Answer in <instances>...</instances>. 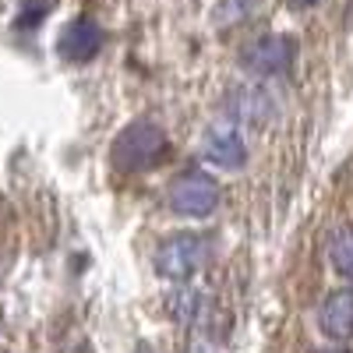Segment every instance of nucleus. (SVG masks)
I'll use <instances>...</instances> for the list:
<instances>
[{
    "label": "nucleus",
    "instance_id": "obj_1",
    "mask_svg": "<svg viewBox=\"0 0 353 353\" xmlns=\"http://www.w3.org/2000/svg\"><path fill=\"white\" fill-rule=\"evenodd\" d=\"M166 145H170L166 131L156 121H131L121 134H117L110 159L124 173H141V170H152L166 156Z\"/></svg>",
    "mask_w": 353,
    "mask_h": 353
},
{
    "label": "nucleus",
    "instance_id": "obj_2",
    "mask_svg": "<svg viewBox=\"0 0 353 353\" xmlns=\"http://www.w3.org/2000/svg\"><path fill=\"white\" fill-rule=\"evenodd\" d=\"M209 261V237L201 233H176L156 251V272L170 283H188Z\"/></svg>",
    "mask_w": 353,
    "mask_h": 353
},
{
    "label": "nucleus",
    "instance_id": "obj_3",
    "mask_svg": "<svg viewBox=\"0 0 353 353\" xmlns=\"http://www.w3.org/2000/svg\"><path fill=\"white\" fill-rule=\"evenodd\" d=\"M166 201H170V209L176 216L205 219V216H212L216 205H219V184L205 170H188V173H181L170 184Z\"/></svg>",
    "mask_w": 353,
    "mask_h": 353
},
{
    "label": "nucleus",
    "instance_id": "obj_4",
    "mask_svg": "<svg viewBox=\"0 0 353 353\" xmlns=\"http://www.w3.org/2000/svg\"><path fill=\"white\" fill-rule=\"evenodd\" d=\"M244 68L261 74V78H272V74H286L293 68V43L279 32L269 36H258L248 50H244Z\"/></svg>",
    "mask_w": 353,
    "mask_h": 353
},
{
    "label": "nucleus",
    "instance_id": "obj_5",
    "mask_svg": "<svg viewBox=\"0 0 353 353\" xmlns=\"http://www.w3.org/2000/svg\"><path fill=\"white\" fill-rule=\"evenodd\" d=\"M226 113L237 124L261 128V124H269L276 117V99H272V92H265L261 85H237L226 96Z\"/></svg>",
    "mask_w": 353,
    "mask_h": 353
},
{
    "label": "nucleus",
    "instance_id": "obj_6",
    "mask_svg": "<svg viewBox=\"0 0 353 353\" xmlns=\"http://www.w3.org/2000/svg\"><path fill=\"white\" fill-rule=\"evenodd\" d=\"M201 156L219 170H241L248 163V145L233 128H209L201 138Z\"/></svg>",
    "mask_w": 353,
    "mask_h": 353
},
{
    "label": "nucleus",
    "instance_id": "obj_7",
    "mask_svg": "<svg viewBox=\"0 0 353 353\" xmlns=\"http://www.w3.org/2000/svg\"><path fill=\"white\" fill-rule=\"evenodd\" d=\"M61 57L71 64H85V61H92V57L99 53L103 46V28L92 21V18H74L64 32H61Z\"/></svg>",
    "mask_w": 353,
    "mask_h": 353
},
{
    "label": "nucleus",
    "instance_id": "obj_8",
    "mask_svg": "<svg viewBox=\"0 0 353 353\" xmlns=\"http://www.w3.org/2000/svg\"><path fill=\"white\" fill-rule=\"evenodd\" d=\"M321 332L332 339H353V290H336L329 293L318 307Z\"/></svg>",
    "mask_w": 353,
    "mask_h": 353
},
{
    "label": "nucleus",
    "instance_id": "obj_9",
    "mask_svg": "<svg viewBox=\"0 0 353 353\" xmlns=\"http://www.w3.org/2000/svg\"><path fill=\"white\" fill-rule=\"evenodd\" d=\"M332 261H336V269H339V272L353 283V237H346V241H339V244H336Z\"/></svg>",
    "mask_w": 353,
    "mask_h": 353
},
{
    "label": "nucleus",
    "instance_id": "obj_10",
    "mask_svg": "<svg viewBox=\"0 0 353 353\" xmlns=\"http://www.w3.org/2000/svg\"><path fill=\"white\" fill-rule=\"evenodd\" d=\"M293 8H311V4H318V0H290Z\"/></svg>",
    "mask_w": 353,
    "mask_h": 353
},
{
    "label": "nucleus",
    "instance_id": "obj_11",
    "mask_svg": "<svg viewBox=\"0 0 353 353\" xmlns=\"http://www.w3.org/2000/svg\"><path fill=\"white\" fill-rule=\"evenodd\" d=\"M138 353H149V350H138Z\"/></svg>",
    "mask_w": 353,
    "mask_h": 353
},
{
    "label": "nucleus",
    "instance_id": "obj_12",
    "mask_svg": "<svg viewBox=\"0 0 353 353\" xmlns=\"http://www.w3.org/2000/svg\"><path fill=\"white\" fill-rule=\"evenodd\" d=\"M332 353H343V350H332Z\"/></svg>",
    "mask_w": 353,
    "mask_h": 353
}]
</instances>
